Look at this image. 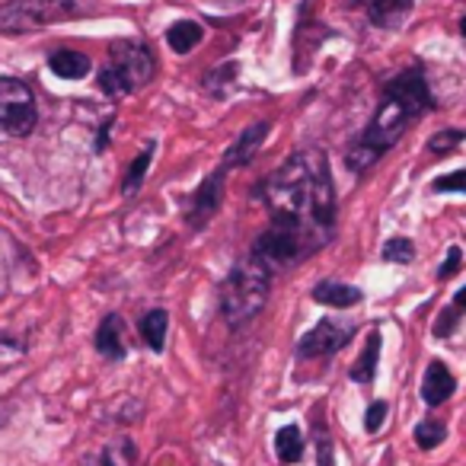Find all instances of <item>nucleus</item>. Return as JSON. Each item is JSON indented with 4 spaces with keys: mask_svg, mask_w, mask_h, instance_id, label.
Here are the masks:
<instances>
[{
    "mask_svg": "<svg viewBox=\"0 0 466 466\" xmlns=\"http://www.w3.org/2000/svg\"><path fill=\"white\" fill-rule=\"evenodd\" d=\"M377 358H380V332H370L368 336V345H364L361 358L355 361V368H351V380L355 383H370L377 374Z\"/></svg>",
    "mask_w": 466,
    "mask_h": 466,
    "instance_id": "16",
    "label": "nucleus"
},
{
    "mask_svg": "<svg viewBox=\"0 0 466 466\" xmlns=\"http://www.w3.org/2000/svg\"><path fill=\"white\" fill-rule=\"evenodd\" d=\"M383 259H387V262H400V266L412 262L415 259L412 240H406V237H393V240H387V243H383Z\"/></svg>",
    "mask_w": 466,
    "mask_h": 466,
    "instance_id": "24",
    "label": "nucleus"
},
{
    "mask_svg": "<svg viewBox=\"0 0 466 466\" xmlns=\"http://www.w3.org/2000/svg\"><path fill=\"white\" fill-rule=\"evenodd\" d=\"M35 96L23 80L0 77V131L10 137H26L35 128Z\"/></svg>",
    "mask_w": 466,
    "mask_h": 466,
    "instance_id": "6",
    "label": "nucleus"
},
{
    "mask_svg": "<svg viewBox=\"0 0 466 466\" xmlns=\"http://www.w3.org/2000/svg\"><path fill=\"white\" fill-rule=\"evenodd\" d=\"M383 96L406 106V109L412 112V118L421 116L425 109H431V93H428L425 77H421L419 67H406V71H400L396 77H390L387 86H383Z\"/></svg>",
    "mask_w": 466,
    "mask_h": 466,
    "instance_id": "8",
    "label": "nucleus"
},
{
    "mask_svg": "<svg viewBox=\"0 0 466 466\" xmlns=\"http://www.w3.org/2000/svg\"><path fill=\"white\" fill-rule=\"evenodd\" d=\"M150 160H154V144H147V147L141 150V154L131 160V167H128V173H125V182H122V195H137L141 192V186H144V176H147V167H150Z\"/></svg>",
    "mask_w": 466,
    "mask_h": 466,
    "instance_id": "20",
    "label": "nucleus"
},
{
    "mask_svg": "<svg viewBox=\"0 0 466 466\" xmlns=\"http://www.w3.org/2000/svg\"><path fill=\"white\" fill-rule=\"evenodd\" d=\"M275 230L313 256L336 237V186L323 150H298L259 186Z\"/></svg>",
    "mask_w": 466,
    "mask_h": 466,
    "instance_id": "1",
    "label": "nucleus"
},
{
    "mask_svg": "<svg viewBox=\"0 0 466 466\" xmlns=\"http://www.w3.org/2000/svg\"><path fill=\"white\" fill-rule=\"evenodd\" d=\"M460 33H463V39H466V16L460 20Z\"/></svg>",
    "mask_w": 466,
    "mask_h": 466,
    "instance_id": "31",
    "label": "nucleus"
},
{
    "mask_svg": "<svg viewBox=\"0 0 466 466\" xmlns=\"http://www.w3.org/2000/svg\"><path fill=\"white\" fill-rule=\"evenodd\" d=\"M383 419H387V402H383V400L370 402L368 415H364V428H368V431H370V434H374V431H380Z\"/></svg>",
    "mask_w": 466,
    "mask_h": 466,
    "instance_id": "27",
    "label": "nucleus"
},
{
    "mask_svg": "<svg viewBox=\"0 0 466 466\" xmlns=\"http://www.w3.org/2000/svg\"><path fill=\"white\" fill-rule=\"evenodd\" d=\"M319 466H329V438L323 428H319Z\"/></svg>",
    "mask_w": 466,
    "mask_h": 466,
    "instance_id": "30",
    "label": "nucleus"
},
{
    "mask_svg": "<svg viewBox=\"0 0 466 466\" xmlns=\"http://www.w3.org/2000/svg\"><path fill=\"white\" fill-rule=\"evenodd\" d=\"M74 0H10L0 7V33H26V29H42L61 16L77 14Z\"/></svg>",
    "mask_w": 466,
    "mask_h": 466,
    "instance_id": "5",
    "label": "nucleus"
},
{
    "mask_svg": "<svg viewBox=\"0 0 466 466\" xmlns=\"http://www.w3.org/2000/svg\"><path fill=\"white\" fill-rule=\"evenodd\" d=\"M48 67L58 74L61 80H80L90 74V55L74 52V48H58V52L48 58Z\"/></svg>",
    "mask_w": 466,
    "mask_h": 466,
    "instance_id": "14",
    "label": "nucleus"
},
{
    "mask_svg": "<svg viewBox=\"0 0 466 466\" xmlns=\"http://www.w3.org/2000/svg\"><path fill=\"white\" fill-rule=\"evenodd\" d=\"M167 329H169V317L167 310H150L141 319V339L147 342L150 351H163L167 345Z\"/></svg>",
    "mask_w": 466,
    "mask_h": 466,
    "instance_id": "17",
    "label": "nucleus"
},
{
    "mask_svg": "<svg viewBox=\"0 0 466 466\" xmlns=\"http://www.w3.org/2000/svg\"><path fill=\"white\" fill-rule=\"evenodd\" d=\"M313 300L323 307H336V310H349V307L361 304V288L345 285V281L336 279H323L313 288Z\"/></svg>",
    "mask_w": 466,
    "mask_h": 466,
    "instance_id": "11",
    "label": "nucleus"
},
{
    "mask_svg": "<svg viewBox=\"0 0 466 466\" xmlns=\"http://www.w3.org/2000/svg\"><path fill=\"white\" fill-rule=\"evenodd\" d=\"M220 198H224V169L211 173L195 188V195L188 198V224H192L195 230H201V227L214 218V211L220 208Z\"/></svg>",
    "mask_w": 466,
    "mask_h": 466,
    "instance_id": "9",
    "label": "nucleus"
},
{
    "mask_svg": "<svg viewBox=\"0 0 466 466\" xmlns=\"http://www.w3.org/2000/svg\"><path fill=\"white\" fill-rule=\"evenodd\" d=\"M355 336V323L351 319H336V317H326L300 339L298 345V355L300 358H326L332 351L345 349Z\"/></svg>",
    "mask_w": 466,
    "mask_h": 466,
    "instance_id": "7",
    "label": "nucleus"
},
{
    "mask_svg": "<svg viewBox=\"0 0 466 466\" xmlns=\"http://www.w3.org/2000/svg\"><path fill=\"white\" fill-rule=\"evenodd\" d=\"M434 192H466V169H457V173H447L441 179L431 182Z\"/></svg>",
    "mask_w": 466,
    "mask_h": 466,
    "instance_id": "26",
    "label": "nucleus"
},
{
    "mask_svg": "<svg viewBox=\"0 0 466 466\" xmlns=\"http://www.w3.org/2000/svg\"><path fill=\"white\" fill-rule=\"evenodd\" d=\"M466 310V288H460L457 294H453V307L447 313H451L453 319H457V313H463Z\"/></svg>",
    "mask_w": 466,
    "mask_h": 466,
    "instance_id": "29",
    "label": "nucleus"
},
{
    "mask_svg": "<svg viewBox=\"0 0 466 466\" xmlns=\"http://www.w3.org/2000/svg\"><path fill=\"white\" fill-rule=\"evenodd\" d=\"M122 317L118 313H109V317L99 323V332H96V349L103 358H109V361H122L125 358V342H122Z\"/></svg>",
    "mask_w": 466,
    "mask_h": 466,
    "instance_id": "13",
    "label": "nucleus"
},
{
    "mask_svg": "<svg viewBox=\"0 0 466 466\" xmlns=\"http://www.w3.org/2000/svg\"><path fill=\"white\" fill-rule=\"evenodd\" d=\"M154 71L157 65L147 46H141V42H116L112 46V61L99 71V90L109 99H122L128 93L147 86Z\"/></svg>",
    "mask_w": 466,
    "mask_h": 466,
    "instance_id": "4",
    "label": "nucleus"
},
{
    "mask_svg": "<svg viewBox=\"0 0 466 466\" xmlns=\"http://www.w3.org/2000/svg\"><path fill=\"white\" fill-rule=\"evenodd\" d=\"M201 35H205V33H201V26H198V23H192V20H182V23H176V26L167 29L169 48H173V52H179V55L192 52V48L201 42Z\"/></svg>",
    "mask_w": 466,
    "mask_h": 466,
    "instance_id": "18",
    "label": "nucleus"
},
{
    "mask_svg": "<svg viewBox=\"0 0 466 466\" xmlns=\"http://www.w3.org/2000/svg\"><path fill=\"white\" fill-rule=\"evenodd\" d=\"M444 438H447V428L441 425L438 419L419 421V428H415V444H419L421 451H431V447H438Z\"/></svg>",
    "mask_w": 466,
    "mask_h": 466,
    "instance_id": "22",
    "label": "nucleus"
},
{
    "mask_svg": "<svg viewBox=\"0 0 466 466\" xmlns=\"http://www.w3.org/2000/svg\"><path fill=\"white\" fill-rule=\"evenodd\" d=\"M453 390H457V380H453L451 370H447L441 361L428 364L425 380H421V400H425L428 406H441L444 400H451Z\"/></svg>",
    "mask_w": 466,
    "mask_h": 466,
    "instance_id": "12",
    "label": "nucleus"
},
{
    "mask_svg": "<svg viewBox=\"0 0 466 466\" xmlns=\"http://www.w3.org/2000/svg\"><path fill=\"white\" fill-rule=\"evenodd\" d=\"M409 118H412V112H409L406 106L383 96V106L377 109L374 122H370L368 128L361 131V137L345 150V163H349L351 173H364V169L374 167V163L402 137Z\"/></svg>",
    "mask_w": 466,
    "mask_h": 466,
    "instance_id": "3",
    "label": "nucleus"
},
{
    "mask_svg": "<svg viewBox=\"0 0 466 466\" xmlns=\"http://www.w3.org/2000/svg\"><path fill=\"white\" fill-rule=\"evenodd\" d=\"M460 262H463V249H460V247H451V249H447L444 266L438 268V279H451V275L460 268Z\"/></svg>",
    "mask_w": 466,
    "mask_h": 466,
    "instance_id": "28",
    "label": "nucleus"
},
{
    "mask_svg": "<svg viewBox=\"0 0 466 466\" xmlns=\"http://www.w3.org/2000/svg\"><path fill=\"white\" fill-rule=\"evenodd\" d=\"M268 128H272L268 122H253V125H247V128L240 131V137H237V141L230 144V150H227L224 169H230V167H247V163L256 157V150L262 147V141L268 137Z\"/></svg>",
    "mask_w": 466,
    "mask_h": 466,
    "instance_id": "10",
    "label": "nucleus"
},
{
    "mask_svg": "<svg viewBox=\"0 0 466 466\" xmlns=\"http://www.w3.org/2000/svg\"><path fill=\"white\" fill-rule=\"evenodd\" d=\"M463 141V131H453V128H444V131H438V135L428 141V150H431L434 157H447L451 154L457 144Z\"/></svg>",
    "mask_w": 466,
    "mask_h": 466,
    "instance_id": "25",
    "label": "nucleus"
},
{
    "mask_svg": "<svg viewBox=\"0 0 466 466\" xmlns=\"http://www.w3.org/2000/svg\"><path fill=\"white\" fill-rule=\"evenodd\" d=\"M99 466H135V444L125 438L112 441L99 457Z\"/></svg>",
    "mask_w": 466,
    "mask_h": 466,
    "instance_id": "21",
    "label": "nucleus"
},
{
    "mask_svg": "<svg viewBox=\"0 0 466 466\" xmlns=\"http://www.w3.org/2000/svg\"><path fill=\"white\" fill-rule=\"evenodd\" d=\"M275 451H279L281 463H298L304 457V434L298 425H285L275 438Z\"/></svg>",
    "mask_w": 466,
    "mask_h": 466,
    "instance_id": "19",
    "label": "nucleus"
},
{
    "mask_svg": "<svg viewBox=\"0 0 466 466\" xmlns=\"http://www.w3.org/2000/svg\"><path fill=\"white\" fill-rule=\"evenodd\" d=\"M23 355H26V342H23V339L0 336V374H4V370H10L14 364H20Z\"/></svg>",
    "mask_w": 466,
    "mask_h": 466,
    "instance_id": "23",
    "label": "nucleus"
},
{
    "mask_svg": "<svg viewBox=\"0 0 466 466\" xmlns=\"http://www.w3.org/2000/svg\"><path fill=\"white\" fill-rule=\"evenodd\" d=\"M268 288H272V272L256 256L237 262L220 285V313H224L227 323L247 326L266 307Z\"/></svg>",
    "mask_w": 466,
    "mask_h": 466,
    "instance_id": "2",
    "label": "nucleus"
},
{
    "mask_svg": "<svg viewBox=\"0 0 466 466\" xmlns=\"http://www.w3.org/2000/svg\"><path fill=\"white\" fill-rule=\"evenodd\" d=\"M412 14V0H374L370 4V23L380 29H396Z\"/></svg>",
    "mask_w": 466,
    "mask_h": 466,
    "instance_id": "15",
    "label": "nucleus"
}]
</instances>
